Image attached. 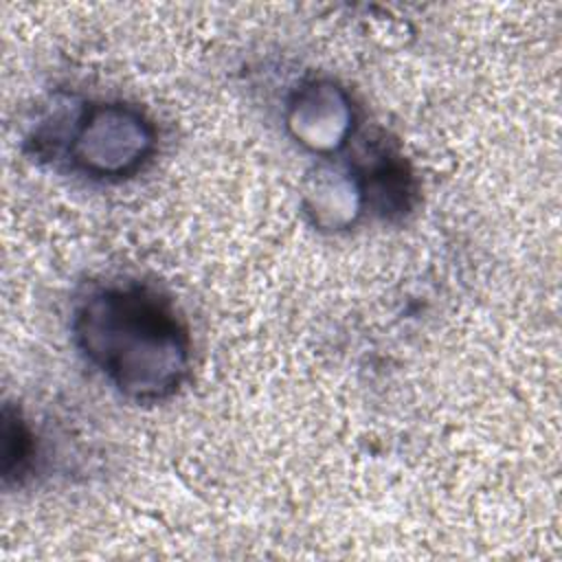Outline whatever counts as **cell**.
Masks as SVG:
<instances>
[{
	"instance_id": "cell-2",
	"label": "cell",
	"mask_w": 562,
	"mask_h": 562,
	"mask_svg": "<svg viewBox=\"0 0 562 562\" xmlns=\"http://www.w3.org/2000/svg\"><path fill=\"white\" fill-rule=\"evenodd\" d=\"M156 127L123 101L83 103L72 112L64 158L90 180H125L136 176L156 151Z\"/></svg>"
},
{
	"instance_id": "cell-4",
	"label": "cell",
	"mask_w": 562,
	"mask_h": 562,
	"mask_svg": "<svg viewBox=\"0 0 562 562\" xmlns=\"http://www.w3.org/2000/svg\"><path fill=\"white\" fill-rule=\"evenodd\" d=\"M347 169L360 189L367 213L393 222L415 209L419 195L417 178L400 145L386 132L362 134Z\"/></svg>"
},
{
	"instance_id": "cell-5",
	"label": "cell",
	"mask_w": 562,
	"mask_h": 562,
	"mask_svg": "<svg viewBox=\"0 0 562 562\" xmlns=\"http://www.w3.org/2000/svg\"><path fill=\"white\" fill-rule=\"evenodd\" d=\"M301 206L321 231H345L364 213L360 189L347 167L318 165L310 171Z\"/></svg>"
},
{
	"instance_id": "cell-6",
	"label": "cell",
	"mask_w": 562,
	"mask_h": 562,
	"mask_svg": "<svg viewBox=\"0 0 562 562\" xmlns=\"http://www.w3.org/2000/svg\"><path fill=\"white\" fill-rule=\"evenodd\" d=\"M2 481L22 483L35 463V435L29 422L22 417L20 408H13L9 402L2 406Z\"/></svg>"
},
{
	"instance_id": "cell-3",
	"label": "cell",
	"mask_w": 562,
	"mask_h": 562,
	"mask_svg": "<svg viewBox=\"0 0 562 562\" xmlns=\"http://www.w3.org/2000/svg\"><path fill=\"white\" fill-rule=\"evenodd\" d=\"M356 105L347 88L329 77L301 81L285 103V130L303 149L329 158L356 134Z\"/></svg>"
},
{
	"instance_id": "cell-1",
	"label": "cell",
	"mask_w": 562,
	"mask_h": 562,
	"mask_svg": "<svg viewBox=\"0 0 562 562\" xmlns=\"http://www.w3.org/2000/svg\"><path fill=\"white\" fill-rule=\"evenodd\" d=\"M70 329L86 362L136 404L165 402L189 378V329L154 288L136 281L97 285L75 305Z\"/></svg>"
}]
</instances>
